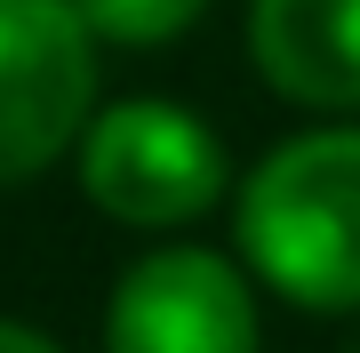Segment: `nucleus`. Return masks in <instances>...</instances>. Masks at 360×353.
Segmentation results:
<instances>
[{
	"instance_id": "nucleus-1",
	"label": "nucleus",
	"mask_w": 360,
	"mask_h": 353,
	"mask_svg": "<svg viewBox=\"0 0 360 353\" xmlns=\"http://www.w3.org/2000/svg\"><path fill=\"white\" fill-rule=\"evenodd\" d=\"M240 265L304 314H360V129L272 144L232 193Z\"/></svg>"
},
{
	"instance_id": "nucleus-6",
	"label": "nucleus",
	"mask_w": 360,
	"mask_h": 353,
	"mask_svg": "<svg viewBox=\"0 0 360 353\" xmlns=\"http://www.w3.org/2000/svg\"><path fill=\"white\" fill-rule=\"evenodd\" d=\"M72 8L112 49H168V40H184L208 16V0H72Z\"/></svg>"
},
{
	"instance_id": "nucleus-5",
	"label": "nucleus",
	"mask_w": 360,
	"mask_h": 353,
	"mask_svg": "<svg viewBox=\"0 0 360 353\" xmlns=\"http://www.w3.org/2000/svg\"><path fill=\"white\" fill-rule=\"evenodd\" d=\"M248 65L304 113H360V0H248Z\"/></svg>"
},
{
	"instance_id": "nucleus-3",
	"label": "nucleus",
	"mask_w": 360,
	"mask_h": 353,
	"mask_svg": "<svg viewBox=\"0 0 360 353\" xmlns=\"http://www.w3.org/2000/svg\"><path fill=\"white\" fill-rule=\"evenodd\" d=\"M96 113V32L72 0H0V185L80 144Z\"/></svg>"
},
{
	"instance_id": "nucleus-2",
	"label": "nucleus",
	"mask_w": 360,
	"mask_h": 353,
	"mask_svg": "<svg viewBox=\"0 0 360 353\" xmlns=\"http://www.w3.org/2000/svg\"><path fill=\"white\" fill-rule=\"evenodd\" d=\"M72 153H80V193L112 225H136V233L200 225L232 177L217 129L200 113L168 105V97H120V105L89 113Z\"/></svg>"
},
{
	"instance_id": "nucleus-7",
	"label": "nucleus",
	"mask_w": 360,
	"mask_h": 353,
	"mask_svg": "<svg viewBox=\"0 0 360 353\" xmlns=\"http://www.w3.org/2000/svg\"><path fill=\"white\" fill-rule=\"evenodd\" d=\"M0 353H65V345H56L49 329H32V321H8V314H0Z\"/></svg>"
},
{
	"instance_id": "nucleus-4",
	"label": "nucleus",
	"mask_w": 360,
	"mask_h": 353,
	"mask_svg": "<svg viewBox=\"0 0 360 353\" xmlns=\"http://www.w3.org/2000/svg\"><path fill=\"white\" fill-rule=\"evenodd\" d=\"M104 353H257V289L217 249H153L104 305Z\"/></svg>"
}]
</instances>
